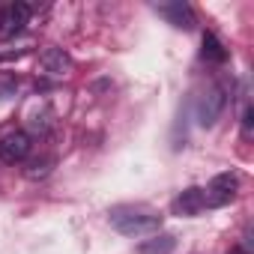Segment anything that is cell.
<instances>
[{
  "label": "cell",
  "instance_id": "1",
  "mask_svg": "<svg viewBox=\"0 0 254 254\" xmlns=\"http://www.w3.org/2000/svg\"><path fill=\"white\" fill-rule=\"evenodd\" d=\"M108 221L123 236H153L162 230V215L150 206H114Z\"/></svg>",
  "mask_w": 254,
  "mask_h": 254
},
{
  "label": "cell",
  "instance_id": "2",
  "mask_svg": "<svg viewBox=\"0 0 254 254\" xmlns=\"http://www.w3.org/2000/svg\"><path fill=\"white\" fill-rule=\"evenodd\" d=\"M236 191H239V174L224 171V174L212 177V180H209V186L203 189V203H206V206H212V209L227 206V203L236 197Z\"/></svg>",
  "mask_w": 254,
  "mask_h": 254
},
{
  "label": "cell",
  "instance_id": "3",
  "mask_svg": "<svg viewBox=\"0 0 254 254\" xmlns=\"http://www.w3.org/2000/svg\"><path fill=\"white\" fill-rule=\"evenodd\" d=\"M224 105H227V87L224 84H212L197 102V123L203 126V129H209V126L221 117Z\"/></svg>",
  "mask_w": 254,
  "mask_h": 254
},
{
  "label": "cell",
  "instance_id": "4",
  "mask_svg": "<svg viewBox=\"0 0 254 254\" xmlns=\"http://www.w3.org/2000/svg\"><path fill=\"white\" fill-rule=\"evenodd\" d=\"M30 135L27 132H9L3 141H0V159L6 165H18L30 156Z\"/></svg>",
  "mask_w": 254,
  "mask_h": 254
},
{
  "label": "cell",
  "instance_id": "5",
  "mask_svg": "<svg viewBox=\"0 0 254 254\" xmlns=\"http://www.w3.org/2000/svg\"><path fill=\"white\" fill-rule=\"evenodd\" d=\"M168 24H174L177 30H191L194 27V12H191V6L186 3V0H174V3H156L153 6Z\"/></svg>",
  "mask_w": 254,
  "mask_h": 254
},
{
  "label": "cell",
  "instance_id": "6",
  "mask_svg": "<svg viewBox=\"0 0 254 254\" xmlns=\"http://www.w3.org/2000/svg\"><path fill=\"white\" fill-rule=\"evenodd\" d=\"M30 12L33 9L27 3H9V6H3V9H0V33H3V36L21 33L24 24L30 21Z\"/></svg>",
  "mask_w": 254,
  "mask_h": 254
},
{
  "label": "cell",
  "instance_id": "7",
  "mask_svg": "<svg viewBox=\"0 0 254 254\" xmlns=\"http://www.w3.org/2000/svg\"><path fill=\"white\" fill-rule=\"evenodd\" d=\"M39 66H42V72H48V75H66L69 69H72V57L63 51V48H45L42 54H39Z\"/></svg>",
  "mask_w": 254,
  "mask_h": 254
},
{
  "label": "cell",
  "instance_id": "8",
  "mask_svg": "<svg viewBox=\"0 0 254 254\" xmlns=\"http://www.w3.org/2000/svg\"><path fill=\"white\" fill-rule=\"evenodd\" d=\"M200 209H206V203H203V189H197V186L180 191V197L174 200V212L177 215H197Z\"/></svg>",
  "mask_w": 254,
  "mask_h": 254
},
{
  "label": "cell",
  "instance_id": "9",
  "mask_svg": "<svg viewBox=\"0 0 254 254\" xmlns=\"http://www.w3.org/2000/svg\"><path fill=\"white\" fill-rule=\"evenodd\" d=\"M138 254H174L177 251V236L174 233H153L150 239L138 242Z\"/></svg>",
  "mask_w": 254,
  "mask_h": 254
},
{
  "label": "cell",
  "instance_id": "10",
  "mask_svg": "<svg viewBox=\"0 0 254 254\" xmlns=\"http://www.w3.org/2000/svg\"><path fill=\"white\" fill-rule=\"evenodd\" d=\"M200 57L206 63H224L227 60V48H224V42L215 33H203V51H200Z\"/></svg>",
  "mask_w": 254,
  "mask_h": 254
},
{
  "label": "cell",
  "instance_id": "11",
  "mask_svg": "<svg viewBox=\"0 0 254 254\" xmlns=\"http://www.w3.org/2000/svg\"><path fill=\"white\" fill-rule=\"evenodd\" d=\"M251 117H254V111L245 108V114H242V135L245 138H251Z\"/></svg>",
  "mask_w": 254,
  "mask_h": 254
},
{
  "label": "cell",
  "instance_id": "12",
  "mask_svg": "<svg viewBox=\"0 0 254 254\" xmlns=\"http://www.w3.org/2000/svg\"><path fill=\"white\" fill-rule=\"evenodd\" d=\"M233 254H239V251H233Z\"/></svg>",
  "mask_w": 254,
  "mask_h": 254
}]
</instances>
